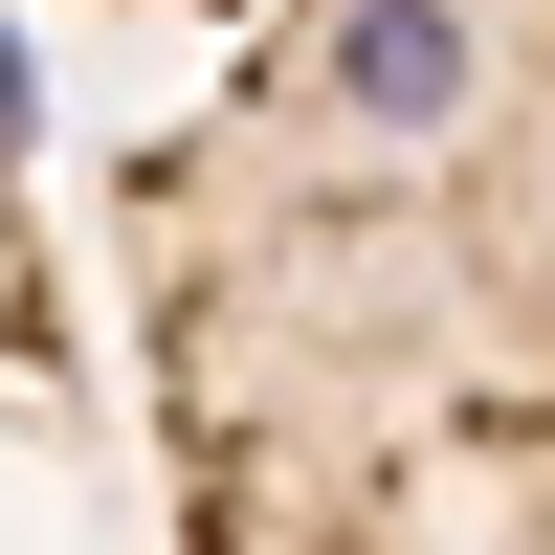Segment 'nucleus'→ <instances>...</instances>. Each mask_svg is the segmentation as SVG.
Instances as JSON below:
<instances>
[{"mask_svg":"<svg viewBox=\"0 0 555 555\" xmlns=\"http://www.w3.org/2000/svg\"><path fill=\"white\" fill-rule=\"evenodd\" d=\"M178 555H555V0H267L112 156Z\"/></svg>","mask_w":555,"mask_h":555,"instance_id":"nucleus-1","label":"nucleus"},{"mask_svg":"<svg viewBox=\"0 0 555 555\" xmlns=\"http://www.w3.org/2000/svg\"><path fill=\"white\" fill-rule=\"evenodd\" d=\"M222 23H267V0H222Z\"/></svg>","mask_w":555,"mask_h":555,"instance_id":"nucleus-2","label":"nucleus"}]
</instances>
